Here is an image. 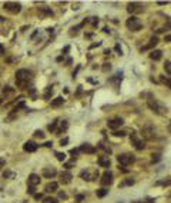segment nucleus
Instances as JSON below:
<instances>
[{"label":"nucleus","mask_w":171,"mask_h":203,"mask_svg":"<svg viewBox=\"0 0 171 203\" xmlns=\"http://www.w3.org/2000/svg\"><path fill=\"white\" fill-rule=\"evenodd\" d=\"M86 20H87V22H90L93 27H97V26H98V19H97V17H89V19H86Z\"/></svg>","instance_id":"nucleus-27"},{"label":"nucleus","mask_w":171,"mask_h":203,"mask_svg":"<svg viewBox=\"0 0 171 203\" xmlns=\"http://www.w3.org/2000/svg\"><path fill=\"white\" fill-rule=\"evenodd\" d=\"M143 135L146 136L147 139H154L155 138V130L154 127H153V124H146L144 126V129H143Z\"/></svg>","instance_id":"nucleus-12"},{"label":"nucleus","mask_w":171,"mask_h":203,"mask_svg":"<svg viewBox=\"0 0 171 203\" xmlns=\"http://www.w3.org/2000/svg\"><path fill=\"white\" fill-rule=\"evenodd\" d=\"M3 9L6 12H9V13H12V15H17V13L22 12V4L16 3V1H6L3 4Z\"/></svg>","instance_id":"nucleus-5"},{"label":"nucleus","mask_w":171,"mask_h":203,"mask_svg":"<svg viewBox=\"0 0 171 203\" xmlns=\"http://www.w3.org/2000/svg\"><path fill=\"white\" fill-rule=\"evenodd\" d=\"M43 203H57V199H54V197H44Z\"/></svg>","instance_id":"nucleus-32"},{"label":"nucleus","mask_w":171,"mask_h":203,"mask_svg":"<svg viewBox=\"0 0 171 203\" xmlns=\"http://www.w3.org/2000/svg\"><path fill=\"white\" fill-rule=\"evenodd\" d=\"M23 107H25V102H20V103H19V105H17L16 107L13 109V113H16V112L19 110V109H23Z\"/></svg>","instance_id":"nucleus-37"},{"label":"nucleus","mask_w":171,"mask_h":203,"mask_svg":"<svg viewBox=\"0 0 171 203\" xmlns=\"http://www.w3.org/2000/svg\"><path fill=\"white\" fill-rule=\"evenodd\" d=\"M164 69H165V72L167 74L171 73V67H170V60H165V65H164Z\"/></svg>","instance_id":"nucleus-33"},{"label":"nucleus","mask_w":171,"mask_h":203,"mask_svg":"<svg viewBox=\"0 0 171 203\" xmlns=\"http://www.w3.org/2000/svg\"><path fill=\"white\" fill-rule=\"evenodd\" d=\"M69 50H70V46H64V49H63V55H67Z\"/></svg>","instance_id":"nucleus-50"},{"label":"nucleus","mask_w":171,"mask_h":203,"mask_svg":"<svg viewBox=\"0 0 171 203\" xmlns=\"http://www.w3.org/2000/svg\"><path fill=\"white\" fill-rule=\"evenodd\" d=\"M150 57L157 62V60H160V59L163 57V52H161V50H153V52L150 53Z\"/></svg>","instance_id":"nucleus-20"},{"label":"nucleus","mask_w":171,"mask_h":203,"mask_svg":"<svg viewBox=\"0 0 171 203\" xmlns=\"http://www.w3.org/2000/svg\"><path fill=\"white\" fill-rule=\"evenodd\" d=\"M0 105H1V99H0Z\"/></svg>","instance_id":"nucleus-60"},{"label":"nucleus","mask_w":171,"mask_h":203,"mask_svg":"<svg viewBox=\"0 0 171 203\" xmlns=\"http://www.w3.org/2000/svg\"><path fill=\"white\" fill-rule=\"evenodd\" d=\"M83 200H84V196H83V195H79V196H77V202H79V203H82Z\"/></svg>","instance_id":"nucleus-49"},{"label":"nucleus","mask_w":171,"mask_h":203,"mask_svg":"<svg viewBox=\"0 0 171 203\" xmlns=\"http://www.w3.org/2000/svg\"><path fill=\"white\" fill-rule=\"evenodd\" d=\"M100 176V173L96 167H89V169H86V170H82L80 172V178L83 180H87V182H93V180H96V179Z\"/></svg>","instance_id":"nucleus-3"},{"label":"nucleus","mask_w":171,"mask_h":203,"mask_svg":"<svg viewBox=\"0 0 171 203\" xmlns=\"http://www.w3.org/2000/svg\"><path fill=\"white\" fill-rule=\"evenodd\" d=\"M44 146H46V147H51V146H53V142H46V143H44Z\"/></svg>","instance_id":"nucleus-51"},{"label":"nucleus","mask_w":171,"mask_h":203,"mask_svg":"<svg viewBox=\"0 0 171 203\" xmlns=\"http://www.w3.org/2000/svg\"><path fill=\"white\" fill-rule=\"evenodd\" d=\"M40 183V176H37L36 173H32L29 176V186H37Z\"/></svg>","instance_id":"nucleus-18"},{"label":"nucleus","mask_w":171,"mask_h":203,"mask_svg":"<svg viewBox=\"0 0 171 203\" xmlns=\"http://www.w3.org/2000/svg\"><path fill=\"white\" fill-rule=\"evenodd\" d=\"M126 26H127V29H128V30H131V32H139L140 29L143 27V23L140 22L139 17L131 16V17H128V19H127Z\"/></svg>","instance_id":"nucleus-4"},{"label":"nucleus","mask_w":171,"mask_h":203,"mask_svg":"<svg viewBox=\"0 0 171 203\" xmlns=\"http://www.w3.org/2000/svg\"><path fill=\"white\" fill-rule=\"evenodd\" d=\"M41 175L46 179H51L57 175V170H56V167H44L43 172H41Z\"/></svg>","instance_id":"nucleus-14"},{"label":"nucleus","mask_w":171,"mask_h":203,"mask_svg":"<svg viewBox=\"0 0 171 203\" xmlns=\"http://www.w3.org/2000/svg\"><path fill=\"white\" fill-rule=\"evenodd\" d=\"M110 69H111V66L108 65V63H104V66H103V70H104V72H107V70H110Z\"/></svg>","instance_id":"nucleus-47"},{"label":"nucleus","mask_w":171,"mask_h":203,"mask_svg":"<svg viewBox=\"0 0 171 203\" xmlns=\"http://www.w3.org/2000/svg\"><path fill=\"white\" fill-rule=\"evenodd\" d=\"M33 80V73L27 69H20L16 72V84L19 89H26Z\"/></svg>","instance_id":"nucleus-1"},{"label":"nucleus","mask_w":171,"mask_h":203,"mask_svg":"<svg viewBox=\"0 0 171 203\" xmlns=\"http://www.w3.org/2000/svg\"><path fill=\"white\" fill-rule=\"evenodd\" d=\"M170 40H171V36L167 34V36H165V43H170Z\"/></svg>","instance_id":"nucleus-55"},{"label":"nucleus","mask_w":171,"mask_h":203,"mask_svg":"<svg viewBox=\"0 0 171 203\" xmlns=\"http://www.w3.org/2000/svg\"><path fill=\"white\" fill-rule=\"evenodd\" d=\"M108 193V190L107 189H104V187H101V189H98L97 192H96V195H97V197H104V196Z\"/></svg>","instance_id":"nucleus-26"},{"label":"nucleus","mask_w":171,"mask_h":203,"mask_svg":"<svg viewBox=\"0 0 171 203\" xmlns=\"http://www.w3.org/2000/svg\"><path fill=\"white\" fill-rule=\"evenodd\" d=\"M34 138H40V139H44V133L41 130H36L34 132Z\"/></svg>","instance_id":"nucleus-34"},{"label":"nucleus","mask_w":171,"mask_h":203,"mask_svg":"<svg viewBox=\"0 0 171 203\" xmlns=\"http://www.w3.org/2000/svg\"><path fill=\"white\" fill-rule=\"evenodd\" d=\"M58 197H60V199H67V195H66L64 192H60V193H58Z\"/></svg>","instance_id":"nucleus-48"},{"label":"nucleus","mask_w":171,"mask_h":203,"mask_svg":"<svg viewBox=\"0 0 171 203\" xmlns=\"http://www.w3.org/2000/svg\"><path fill=\"white\" fill-rule=\"evenodd\" d=\"M158 160H161V154H154L153 156V162H158Z\"/></svg>","instance_id":"nucleus-43"},{"label":"nucleus","mask_w":171,"mask_h":203,"mask_svg":"<svg viewBox=\"0 0 171 203\" xmlns=\"http://www.w3.org/2000/svg\"><path fill=\"white\" fill-rule=\"evenodd\" d=\"M39 15H40V16H53L54 13H53L51 9L44 6V7H39Z\"/></svg>","instance_id":"nucleus-19"},{"label":"nucleus","mask_w":171,"mask_h":203,"mask_svg":"<svg viewBox=\"0 0 171 203\" xmlns=\"http://www.w3.org/2000/svg\"><path fill=\"white\" fill-rule=\"evenodd\" d=\"M130 142H131V145L136 147L137 150H143V149L146 147V143H144V140H143V139H140L139 136H137V133H131Z\"/></svg>","instance_id":"nucleus-7"},{"label":"nucleus","mask_w":171,"mask_h":203,"mask_svg":"<svg viewBox=\"0 0 171 203\" xmlns=\"http://www.w3.org/2000/svg\"><path fill=\"white\" fill-rule=\"evenodd\" d=\"M29 95H30V97H32L33 100H36V99H37V92H36V89H34V87H29Z\"/></svg>","instance_id":"nucleus-28"},{"label":"nucleus","mask_w":171,"mask_h":203,"mask_svg":"<svg viewBox=\"0 0 171 203\" xmlns=\"http://www.w3.org/2000/svg\"><path fill=\"white\" fill-rule=\"evenodd\" d=\"M158 44V37L157 36H153L151 39H150V41H148V44L147 46H144V47H141V52H144V50H148V49H153L154 46H157Z\"/></svg>","instance_id":"nucleus-16"},{"label":"nucleus","mask_w":171,"mask_h":203,"mask_svg":"<svg viewBox=\"0 0 171 203\" xmlns=\"http://www.w3.org/2000/svg\"><path fill=\"white\" fill-rule=\"evenodd\" d=\"M71 179H73V175H71L69 170L61 172V175H60V182H61L63 185H69V183L71 182Z\"/></svg>","instance_id":"nucleus-15"},{"label":"nucleus","mask_w":171,"mask_h":203,"mask_svg":"<svg viewBox=\"0 0 171 203\" xmlns=\"http://www.w3.org/2000/svg\"><path fill=\"white\" fill-rule=\"evenodd\" d=\"M80 67H82V66L79 65L77 66V67H76V70H74L73 72V79H76V76H77V73H79V70H80Z\"/></svg>","instance_id":"nucleus-44"},{"label":"nucleus","mask_w":171,"mask_h":203,"mask_svg":"<svg viewBox=\"0 0 171 203\" xmlns=\"http://www.w3.org/2000/svg\"><path fill=\"white\" fill-rule=\"evenodd\" d=\"M73 166H74V160H73V162H69V163H66V164H64L66 169H71Z\"/></svg>","instance_id":"nucleus-42"},{"label":"nucleus","mask_w":171,"mask_h":203,"mask_svg":"<svg viewBox=\"0 0 171 203\" xmlns=\"http://www.w3.org/2000/svg\"><path fill=\"white\" fill-rule=\"evenodd\" d=\"M53 92H54V90H53V86H47V87H46V92H44V95H43V97L50 99L51 97V95H53Z\"/></svg>","instance_id":"nucleus-25"},{"label":"nucleus","mask_w":171,"mask_h":203,"mask_svg":"<svg viewBox=\"0 0 171 203\" xmlns=\"http://www.w3.org/2000/svg\"><path fill=\"white\" fill-rule=\"evenodd\" d=\"M34 186H29V189H27V193H30V195H34Z\"/></svg>","instance_id":"nucleus-45"},{"label":"nucleus","mask_w":171,"mask_h":203,"mask_svg":"<svg viewBox=\"0 0 171 203\" xmlns=\"http://www.w3.org/2000/svg\"><path fill=\"white\" fill-rule=\"evenodd\" d=\"M56 60H57V62H61V60H63V56H58Z\"/></svg>","instance_id":"nucleus-58"},{"label":"nucleus","mask_w":171,"mask_h":203,"mask_svg":"<svg viewBox=\"0 0 171 203\" xmlns=\"http://www.w3.org/2000/svg\"><path fill=\"white\" fill-rule=\"evenodd\" d=\"M127 10H128V13H140V12L144 10V6L137 3V1H133V3H128Z\"/></svg>","instance_id":"nucleus-10"},{"label":"nucleus","mask_w":171,"mask_h":203,"mask_svg":"<svg viewBox=\"0 0 171 203\" xmlns=\"http://www.w3.org/2000/svg\"><path fill=\"white\" fill-rule=\"evenodd\" d=\"M100 183H101L103 186H110V185L113 183V173H111V172H108V170H106L103 175H101Z\"/></svg>","instance_id":"nucleus-8"},{"label":"nucleus","mask_w":171,"mask_h":203,"mask_svg":"<svg viewBox=\"0 0 171 203\" xmlns=\"http://www.w3.org/2000/svg\"><path fill=\"white\" fill-rule=\"evenodd\" d=\"M13 92H14V90L12 89V87H9V86H6V87L3 89V93H4V95H12Z\"/></svg>","instance_id":"nucleus-36"},{"label":"nucleus","mask_w":171,"mask_h":203,"mask_svg":"<svg viewBox=\"0 0 171 203\" xmlns=\"http://www.w3.org/2000/svg\"><path fill=\"white\" fill-rule=\"evenodd\" d=\"M56 157H57V160H58V162H64L66 154L61 153V152H57V153H56Z\"/></svg>","instance_id":"nucleus-30"},{"label":"nucleus","mask_w":171,"mask_h":203,"mask_svg":"<svg viewBox=\"0 0 171 203\" xmlns=\"http://www.w3.org/2000/svg\"><path fill=\"white\" fill-rule=\"evenodd\" d=\"M131 185H134V179H127V180H124L120 186H131Z\"/></svg>","instance_id":"nucleus-29"},{"label":"nucleus","mask_w":171,"mask_h":203,"mask_svg":"<svg viewBox=\"0 0 171 203\" xmlns=\"http://www.w3.org/2000/svg\"><path fill=\"white\" fill-rule=\"evenodd\" d=\"M97 162H98V164H100L101 167H110V164H111V162H110V157H108V156H100Z\"/></svg>","instance_id":"nucleus-17"},{"label":"nucleus","mask_w":171,"mask_h":203,"mask_svg":"<svg viewBox=\"0 0 171 203\" xmlns=\"http://www.w3.org/2000/svg\"><path fill=\"white\" fill-rule=\"evenodd\" d=\"M147 105H148V107L153 110V112H155V113H158V114H167V107L165 106H163L157 99L154 97H150L147 99Z\"/></svg>","instance_id":"nucleus-2"},{"label":"nucleus","mask_w":171,"mask_h":203,"mask_svg":"<svg viewBox=\"0 0 171 203\" xmlns=\"http://www.w3.org/2000/svg\"><path fill=\"white\" fill-rule=\"evenodd\" d=\"M3 178L4 179H13L14 178V173H12L10 170H6L4 173H3Z\"/></svg>","instance_id":"nucleus-31"},{"label":"nucleus","mask_w":171,"mask_h":203,"mask_svg":"<svg viewBox=\"0 0 171 203\" xmlns=\"http://www.w3.org/2000/svg\"><path fill=\"white\" fill-rule=\"evenodd\" d=\"M70 154H71L73 157H76V156L79 154V149H71V150H70Z\"/></svg>","instance_id":"nucleus-41"},{"label":"nucleus","mask_w":171,"mask_h":203,"mask_svg":"<svg viewBox=\"0 0 171 203\" xmlns=\"http://www.w3.org/2000/svg\"><path fill=\"white\" fill-rule=\"evenodd\" d=\"M113 136H120V138H124V136H126V133H124V132H118V130H114Z\"/></svg>","instance_id":"nucleus-38"},{"label":"nucleus","mask_w":171,"mask_h":203,"mask_svg":"<svg viewBox=\"0 0 171 203\" xmlns=\"http://www.w3.org/2000/svg\"><path fill=\"white\" fill-rule=\"evenodd\" d=\"M123 123H124V120H123L121 117H115V119H111V120H108L107 122V126H108V129H118L120 126H123Z\"/></svg>","instance_id":"nucleus-11"},{"label":"nucleus","mask_w":171,"mask_h":203,"mask_svg":"<svg viewBox=\"0 0 171 203\" xmlns=\"http://www.w3.org/2000/svg\"><path fill=\"white\" fill-rule=\"evenodd\" d=\"M4 164H6V159H4V157H0V170L4 167Z\"/></svg>","instance_id":"nucleus-40"},{"label":"nucleus","mask_w":171,"mask_h":203,"mask_svg":"<svg viewBox=\"0 0 171 203\" xmlns=\"http://www.w3.org/2000/svg\"><path fill=\"white\" fill-rule=\"evenodd\" d=\"M34 199H37V200H39V199H43V196L37 193V195H34Z\"/></svg>","instance_id":"nucleus-56"},{"label":"nucleus","mask_w":171,"mask_h":203,"mask_svg":"<svg viewBox=\"0 0 171 203\" xmlns=\"http://www.w3.org/2000/svg\"><path fill=\"white\" fill-rule=\"evenodd\" d=\"M84 25H86V20H84L83 23H80L79 26H76V27H71V30H70V36H76V34L79 33V30H80V29H82Z\"/></svg>","instance_id":"nucleus-23"},{"label":"nucleus","mask_w":171,"mask_h":203,"mask_svg":"<svg viewBox=\"0 0 171 203\" xmlns=\"http://www.w3.org/2000/svg\"><path fill=\"white\" fill-rule=\"evenodd\" d=\"M17 59H13V57H9L7 59V63H13V62H16Z\"/></svg>","instance_id":"nucleus-53"},{"label":"nucleus","mask_w":171,"mask_h":203,"mask_svg":"<svg viewBox=\"0 0 171 203\" xmlns=\"http://www.w3.org/2000/svg\"><path fill=\"white\" fill-rule=\"evenodd\" d=\"M53 30H54L53 27H49V29H47V32H49V33H53Z\"/></svg>","instance_id":"nucleus-59"},{"label":"nucleus","mask_w":171,"mask_h":203,"mask_svg":"<svg viewBox=\"0 0 171 203\" xmlns=\"http://www.w3.org/2000/svg\"><path fill=\"white\" fill-rule=\"evenodd\" d=\"M64 103V99L63 97H56L54 100H51V107H58Z\"/></svg>","instance_id":"nucleus-24"},{"label":"nucleus","mask_w":171,"mask_h":203,"mask_svg":"<svg viewBox=\"0 0 171 203\" xmlns=\"http://www.w3.org/2000/svg\"><path fill=\"white\" fill-rule=\"evenodd\" d=\"M67 127H69V123L66 122V120H63V122H60V127H58V129H56V133H57V135H60V133L66 132V130H67Z\"/></svg>","instance_id":"nucleus-21"},{"label":"nucleus","mask_w":171,"mask_h":203,"mask_svg":"<svg viewBox=\"0 0 171 203\" xmlns=\"http://www.w3.org/2000/svg\"><path fill=\"white\" fill-rule=\"evenodd\" d=\"M3 53H4V46L0 43V55H3Z\"/></svg>","instance_id":"nucleus-52"},{"label":"nucleus","mask_w":171,"mask_h":203,"mask_svg":"<svg viewBox=\"0 0 171 203\" xmlns=\"http://www.w3.org/2000/svg\"><path fill=\"white\" fill-rule=\"evenodd\" d=\"M23 149H25V152L33 153V152H36V150L39 149V145H37L36 142H33V140H27L25 145H23Z\"/></svg>","instance_id":"nucleus-13"},{"label":"nucleus","mask_w":171,"mask_h":203,"mask_svg":"<svg viewBox=\"0 0 171 203\" xmlns=\"http://www.w3.org/2000/svg\"><path fill=\"white\" fill-rule=\"evenodd\" d=\"M57 123H58V122H53L51 124H49V130H50V132H56V129H57Z\"/></svg>","instance_id":"nucleus-35"},{"label":"nucleus","mask_w":171,"mask_h":203,"mask_svg":"<svg viewBox=\"0 0 171 203\" xmlns=\"http://www.w3.org/2000/svg\"><path fill=\"white\" fill-rule=\"evenodd\" d=\"M117 160H118V163L123 164V166H128V164L136 162V156L131 153H123V154H120V156H117Z\"/></svg>","instance_id":"nucleus-6"},{"label":"nucleus","mask_w":171,"mask_h":203,"mask_svg":"<svg viewBox=\"0 0 171 203\" xmlns=\"http://www.w3.org/2000/svg\"><path fill=\"white\" fill-rule=\"evenodd\" d=\"M98 46H101V41H97V43H93V44L90 46V49H94V47H98Z\"/></svg>","instance_id":"nucleus-46"},{"label":"nucleus","mask_w":171,"mask_h":203,"mask_svg":"<svg viewBox=\"0 0 171 203\" xmlns=\"http://www.w3.org/2000/svg\"><path fill=\"white\" fill-rule=\"evenodd\" d=\"M79 152L87 153V154H94L96 152H97V149L93 146V145H90V143H83L82 146L79 147Z\"/></svg>","instance_id":"nucleus-9"},{"label":"nucleus","mask_w":171,"mask_h":203,"mask_svg":"<svg viewBox=\"0 0 171 203\" xmlns=\"http://www.w3.org/2000/svg\"><path fill=\"white\" fill-rule=\"evenodd\" d=\"M57 187H58V185H57L56 182H51V183H49V185L46 186V192H49V193L57 192Z\"/></svg>","instance_id":"nucleus-22"},{"label":"nucleus","mask_w":171,"mask_h":203,"mask_svg":"<svg viewBox=\"0 0 171 203\" xmlns=\"http://www.w3.org/2000/svg\"><path fill=\"white\" fill-rule=\"evenodd\" d=\"M115 50H117V52H120V55H123V53H121V47H120V44H115Z\"/></svg>","instance_id":"nucleus-54"},{"label":"nucleus","mask_w":171,"mask_h":203,"mask_svg":"<svg viewBox=\"0 0 171 203\" xmlns=\"http://www.w3.org/2000/svg\"><path fill=\"white\" fill-rule=\"evenodd\" d=\"M71 62H73V59H67V62H66V66H67V65H70Z\"/></svg>","instance_id":"nucleus-57"},{"label":"nucleus","mask_w":171,"mask_h":203,"mask_svg":"<svg viewBox=\"0 0 171 203\" xmlns=\"http://www.w3.org/2000/svg\"><path fill=\"white\" fill-rule=\"evenodd\" d=\"M67 143H69V138H64V139L60 140V146H66Z\"/></svg>","instance_id":"nucleus-39"}]
</instances>
